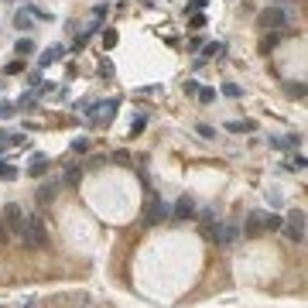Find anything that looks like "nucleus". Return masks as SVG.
Masks as SVG:
<instances>
[{
  "label": "nucleus",
  "instance_id": "obj_1",
  "mask_svg": "<svg viewBox=\"0 0 308 308\" xmlns=\"http://www.w3.org/2000/svg\"><path fill=\"white\" fill-rule=\"evenodd\" d=\"M21 243L31 247V250H41L48 243V229L41 216H24V229H21Z\"/></svg>",
  "mask_w": 308,
  "mask_h": 308
},
{
  "label": "nucleus",
  "instance_id": "obj_2",
  "mask_svg": "<svg viewBox=\"0 0 308 308\" xmlns=\"http://www.w3.org/2000/svg\"><path fill=\"white\" fill-rule=\"evenodd\" d=\"M281 226H285V233H288L291 243H301V240H305V209H295Z\"/></svg>",
  "mask_w": 308,
  "mask_h": 308
},
{
  "label": "nucleus",
  "instance_id": "obj_3",
  "mask_svg": "<svg viewBox=\"0 0 308 308\" xmlns=\"http://www.w3.org/2000/svg\"><path fill=\"white\" fill-rule=\"evenodd\" d=\"M0 216H4V226H7V233L21 236V229H24V212H21V205H17V202H7Z\"/></svg>",
  "mask_w": 308,
  "mask_h": 308
},
{
  "label": "nucleus",
  "instance_id": "obj_4",
  "mask_svg": "<svg viewBox=\"0 0 308 308\" xmlns=\"http://www.w3.org/2000/svg\"><path fill=\"white\" fill-rule=\"evenodd\" d=\"M288 24V14L281 11V7H267V11H260V28L264 31H281Z\"/></svg>",
  "mask_w": 308,
  "mask_h": 308
},
{
  "label": "nucleus",
  "instance_id": "obj_5",
  "mask_svg": "<svg viewBox=\"0 0 308 308\" xmlns=\"http://www.w3.org/2000/svg\"><path fill=\"white\" fill-rule=\"evenodd\" d=\"M205 233H209V236L216 240L219 247H229V243H233V240L240 236V229L233 226V223H223V226H212V229H205Z\"/></svg>",
  "mask_w": 308,
  "mask_h": 308
},
{
  "label": "nucleus",
  "instance_id": "obj_6",
  "mask_svg": "<svg viewBox=\"0 0 308 308\" xmlns=\"http://www.w3.org/2000/svg\"><path fill=\"white\" fill-rule=\"evenodd\" d=\"M171 216L178 219V223H185V219H195V199L182 195V199L175 202V212H171Z\"/></svg>",
  "mask_w": 308,
  "mask_h": 308
},
{
  "label": "nucleus",
  "instance_id": "obj_7",
  "mask_svg": "<svg viewBox=\"0 0 308 308\" xmlns=\"http://www.w3.org/2000/svg\"><path fill=\"white\" fill-rule=\"evenodd\" d=\"M164 219H168V205H164V202H151L148 219H144V223H148V226H158V223H164Z\"/></svg>",
  "mask_w": 308,
  "mask_h": 308
},
{
  "label": "nucleus",
  "instance_id": "obj_8",
  "mask_svg": "<svg viewBox=\"0 0 308 308\" xmlns=\"http://www.w3.org/2000/svg\"><path fill=\"white\" fill-rule=\"evenodd\" d=\"M55 195H58V182H45L38 188V202L48 205V202H55Z\"/></svg>",
  "mask_w": 308,
  "mask_h": 308
},
{
  "label": "nucleus",
  "instance_id": "obj_9",
  "mask_svg": "<svg viewBox=\"0 0 308 308\" xmlns=\"http://www.w3.org/2000/svg\"><path fill=\"white\" fill-rule=\"evenodd\" d=\"M243 233H247V236H257V233H264V212H250V219H247Z\"/></svg>",
  "mask_w": 308,
  "mask_h": 308
},
{
  "label": "nucleus",
  "instance_id": "obj_10",
  "mask_svg": "<svg viewBox=\"0 0 308 308\" xmlns=\"http://www.w3.org/2000/svg\"><path fill=\"white\" fill-rule=\"evenodd\" d=\"M271 144H274L277 151H285V148H298V137H295V134H288V137H274Z\"/></svg>",
  "mask_w": 308,
  "mask_h": 308
},
{
  "label": "nucleus",
  "instance_id": "obj_11",
  "mask_svg": "<svg viewBox=\"0 0 308 308\" xmlns=\"http://www.w3.org/2000/svg\"><path fill=\"white\" fill-rule=\"evenodd\" d=\"M48 171V158L45 154H34V161H31V175H45Z\"/></svg>",
  "mask_w": 308,
  "mask_h": 308
},
{
  "label": "nucleus",
  "instance_id": "obj_12",
  "mask_svg": "<svg viewBox=\"0 0 308 308\" xmlns=\"http://www.w3.org/2000/svg\"><path fill=\"white\" fill-rule=\"evenodd\" d=\"M62 58V48H48L45 55H41V65H52V62H58Z\"/></svg>",
  "mask_w": 308,
  "mask_h": 308
},
{
  "label": "nucleus",
  "instance_id": "obj_13",
  "mask_svg": "<svg viewBox=\"0 0 308 308\" xmlns=\"http://www.w3.org/2000/svg\"><path fill=\"white\" fill-rule=\"evenodd\" d=\"M281 223H285L281 216H274V212H264V229H277Z\"/></svg>",
  "mask_w": 308,
  "mask_h": 308
},
{
  "label": "nucleus",
  "instance_id": "obj_14",
  "mask_svg": "<svg viewBox=\"0 0 308 308\" xmlns=\"http://www.w3.org/2000/svg\"><path fill=\"white\" fill-rule=\"evenodd\" d=\"M285 89H288V96H295V100H301V96H305V86H301V82H288Z\"/></svg>",
  "mask_w": 308,
  "mask_h": 308
},
{
  "label": "nucleus",
  "instance_id": "obj_15",
  "mask_svg": "<svg viewBox=\"0 0 308 308\" xmlns=\"http://www.w3.org/2000/svg\"><path fill=\"white\" fill-rule=\"evenodd\" d=\"M195 134H199V137H205V140H212V137H216V127H209V124H199V127H195Z\"/></svg>",
  "mask_w": 308,
  "mask_h": 308
},
{
  "label": "nucleus",
  "instance_id": "obj_16",
  "mask_svg": "<svg viewBox=\"0 0 308 308\" xmlns=\"http://www.w3.org/2000/svg\"><path fill=\"white\" fill-rule=\"evenodd\" d=\"M79 178H82V168H79V164H72V168L65 171V182H68V185H76Z\"/></svg>",
  "mask_w": 308,
  "mask_h": 308
},
{
  "label": "nucleus",
  "instance_id": "obj_17",
  "mask_svg": "<svg viewBox=\"0 0 308 308\" xmlns=\"http://www.w3.org/2000/svg\"><path fill=\"white\" fill-rule=\"evenodd\" d=\"M34 52V41L31 38H21V41H17V55H31Z\"/></svg>",
  "mask_w": 308,
  "mask_h": 308
},
{
  "label": "nucleus",
  "instance_id": "obj_18",
  "mask_svg": "<svg viewBox=\"0 0 308 308\" xmlns=\"http://www.w3.org/2000/svg\"><path fill=\"white\" fill-rule=\"evenodd\" d=\"M14 24H17L21 31H31V17H28V14H17V17H14Z\"/></svg>",
  "mask_w": 308,
  "mask_h": 308
},
{
  "label": "nucleus",
  "instance_id": "obj_19",
  "mask_svg": "<svg viewBox=\"0 0 308 308\" xmlns=\"http://www.w3.org/2000/svg\"><path fill=\"white\" fill-rule=\"evenodd\" d=\"M103 45L113 48V45H116V31H103Z\"/></svg>",
  "mask_w": 308,
  "mask_h": 308
},
{
  "label": "nucleus",
  "instance_id": "obj_20",
  "mask_svg": "<svg viewBox=\"0 0 308 308\" xmlns=\"http://www.w3.org/2000/svg\"><path fill=\"white\" fill-rule=\"evenodd\" d=\"M195 96H199V100H202V103H212V100H216V92H212V89H199V92H195Z\"/></svg>",
  "mask_w": 308,
  "mask_h": 308
},
{
  "label": "nucleus",
  "instance_id": "obj_21",
  "mask_svg": "<svg viewBox=\"0 0 308 308\" xmlns=\"http://www.w3.org/2000/svg\"><path fill=\"white\" fill-rule=\"evenodd\" d=\"M223 92H226V96H233V100H236V96H240V86H236V82H226V86H223Z\"/></svg>",
  "mask_w": 308,
  "mask_h": 308
},
{
  "label": "nucleus",
  "instance_id": "obj_22",
  "mask_svg": "<svg viewBox=\"0 0 308 308\" xmlns=\"http://www.w3.org/2000/svg\"><path fill=\"white\" fill-rule=\"evenodd\" d=\"M288 168H291V171H305V158H301V154H298V158H291V164H288Z\"/></svg>",
  "mask_w": 308,
  "mask_h": 308
},
{
  "label": "nucleus",
  "instance_id": "obj_23",
  "mask_svg": "<svg viewBox=\"0 0 308 308\" xmlns=\"http://www.w3.org/2000/svg\"><path fill=\"white\" fill-rule=\"evenodd\" d=\"M185 92H188V96H195V92H199V82H195V79H185Z\"/></svg>",
  "mask_w": 308,
  "mask_h": 308
},
{
  "label": "nucleus",
  "instance_id": "obj_24",
  "mask_svg": "<svg viewBox=\"0 0 308 308\" xmlns=\"http://www.w3.org/2000/svg\"><path fill=\"white\" fill-rule=\"evenodd\" d=\"M219 52H223V45H219V41H212V45H205V55H219Z\"/></svg>",
  "mask_w": 308,
  "mask_h": 308
},
{
  "label": "nucleus",
  "instance_id": "obj_25",
  "mask_svg": "<svg viewBox=\"0 0 308 308\" xmlns=\"http://www.w3.org/2000/svg\"><path fill=\"white\" fill-rule=\"evenodd\" d=\"M100 76H113V65L110 62H100Z\"/></svg>",
  "mask_w": 308,
  "mask_h": 308
},
{
  "label": "nucleus",
  "instance_id": "obj_26",
  "mask_svg": "<svg viewBox=\"0 0 308 308\" xmlns=\"http://www.w3.org/2000/svg\"><path fill=\"white\" fill-rule=\"evenodd\" d=\"M7 236H11V233H7V226H4V216H0V243H7Z\"/></svg>",
  "mask_w": 308,
  "mask_h": 308
},
{
  "label": "nucleus",
  "instance_id": "obj_27",
  "mask_svg": "<svg viewBox=\"0 0 308 308\" xmlns=\"http://www.w3.org/2000/svg\"><path fill=\"white\" fill-rule=\"evenodd\" d=\"M0 116H14V106H11V103H4V106H0Z\"/></svg>",
  "mask_w": 308,
  "mask_h": 308
},
{
  "label": "nucleus",
  "instance_id": "obj_28",
  "mask_svg": "<svg viewBox=\"0 0 308 308\" xmlns=\"http://www.w3.org/2000/svg\"><path fill=\"white\" fill-rule=\"evenodd\" d=\"M28 308H34V301H31V305H28Z\"/></svg>",
  "mask_w": 308,
  "mask_h": 308
}]
</instances>
